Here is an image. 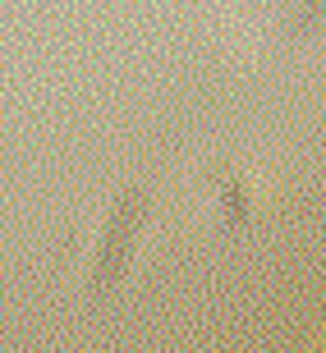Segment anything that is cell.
Segmentation results:
<instances>
[{"instance_id": "cell-1", "label": "cell", "mask_w": 326, "mask_h": 353, "mask_svg": "<svg viewBox=\"0 0 326 353\" xmlns=\"http://www.w3.org/2000/svg\"><path fill=\"white\" fill-rule=\"evenodd\" d=\"M147 211H152V183L129 179L115 193V202H111V216L102 225L97 257H92V271H88V289L97 299L119 285V275H124L133 248H138V234H143V225H147Z\"/></svg>"}, {"instance_id": "cell-2", "label": "cell", "mask_w": 326, "mask_h": 353, "mask_svg": "<svg viewBox=\"0 0 326 353\" xmlns=\"http://www.w3.org/2000/svg\"><path fill=\"white\" fill-rule=\"evenodd\" d=\"M221 211H225V221L235 225V230L253 225V216L262 211V179L258 174L225 170V179H221Z\"/></svg>"}, {"instance_id": "cell-3", "label": "cell", "mask_w": 326, "mask_h": 353, "mask_svg": "<svg viewBox=\"0 0 326 353\" xmlns=\"http://www.w3.org/2000/svg\"><path fill=\"white\" fill-rule=\"evenodd\" d=\"M289 32H313L326 23V0H289Z\"/></svg>"}, {"instance_id": "cell-4", "label": "cell", "mask_w": 326, "mask_h": 353, "mask_svg": "<svg viewBox=\"0 0 326 353\" xmlns=\"http://www.w3.org/2000/svg\"><path fill=\"white\" fill-rule=\"evenodd\" d=\"M317 353H326V344H322V349H317Z\"/></svg>"}]
</instances>
